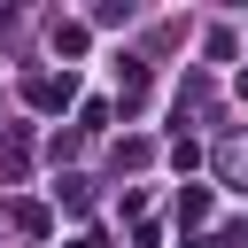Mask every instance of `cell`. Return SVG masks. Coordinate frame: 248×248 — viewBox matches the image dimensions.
<instances>
[{
  "instance_id": "cell-1",
  "label": "cell",
  "mask_w": 248,
  "mask_h": 248,
  "mask_svg": "<svg viewBox=\"0 0 248 248\" xmlns=\"http://www.w3.org/2000/svg\"><path fill=\"white\" fill-rule=\"evenodd\" d=\"M70 93H78L70 78H31V108H62Z\"/></svg>"
},
{
  "instance_id": "cell-2",
  "label": "cell",
  "mask_w": 248,
  "mask_h": 248,
  "mask_svg": "<svg viewBox=\"0 0 248 248\" xmlns=\"http://www.w3.org/2000/svg\"><path fill=\"white\" fill-rule=\"evenodd\" d=\"M54 46L62 54H85V23H54Z\"/></svg>"
}]
</instances>
